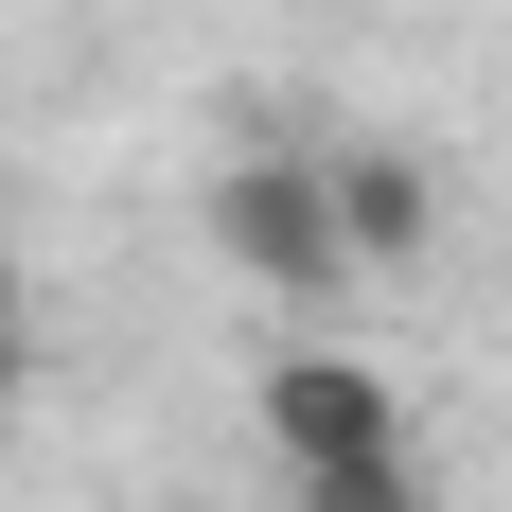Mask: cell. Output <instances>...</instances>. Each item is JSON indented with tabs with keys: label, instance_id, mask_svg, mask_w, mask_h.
Returning a JSON list of instances; mask_svg holds the SVG:
<instances>
[{
	"label": "cell",
	"instance_id": "cell-1",
	"mask_svg": "<svg viewBox=\"0 0 512 512\" xmlns=\"http://www.w3.org/2000/svg\"><path fill=\"white\" fill-rule=\"evenodd\" d=\"M195 230L248 265L265 301H354V212H336V159H212L195 177Z\"/></svg>",
	"mask_w": 512,
	"mask_h": 512
},
{
	"label": "cell",
	"instance_id": "cell-2",
	"mask_svg": "<svg viewBox=\"0 0 512 512\" xmlns=\"http://www.w3.org/2000/svg\"><path fill=\"white\" fill-rule=\"evenodd\" d=\"M248 424L283 442V477H301V460H407V389H389L371 354H336V336H301V354H265Z\"/></svg>",
	"mask_w": 512,
	"mask_h": 512
},
{
	"label": "cell",
	"instance_id": "cell-3",
	"mask_svg": "<svg viewBox=\"0 0 512 512\" xmlns=\"http://www.w3.org/2000/svg\"><path fill=\"white\" fill-rule=\"evenodd\" d=\"M336 212H354V248H371V265L442 248V177H424V142H336Z\"/></svg>",
	"mask_w": 512,
	"mask_h": 512
},
{
	"label": "cell",
	"instance_id": "cell-4",
	"mask_svg": "<svg viewBox=\"0 0 512 512\" xmlns=\"http://www.w3.org/2000/svg\"><path fill=\"white\" fill-rule=\"evenodd\" d=\"M283 495H301V512H442V495H424V460H301Z\"/></svg>",
	"mask_w": 512,
	"mask_h": 512
},
{
	"label": "cell",
	"instance_id": "cell-5",
	"mask_svg": "<svg viewBox=\"0 0 512 512\" xmlns=\"http://www.w3.org/2000/svg\"><path fill=\"white\" fill-rule=\"evenodd\" d=\"M0 336H18V248H0Z\"/></svg>",
	"mask_w": 512,
	"mask_h": 512
}]
</instances>
